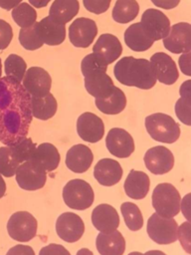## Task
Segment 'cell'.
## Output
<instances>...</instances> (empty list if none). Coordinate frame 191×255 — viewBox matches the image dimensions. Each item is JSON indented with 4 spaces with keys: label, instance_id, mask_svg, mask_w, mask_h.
I'll list each match as a JSON object with an SVG mask.
<instances>
[{
    "label": "cell",
    "instance_id": "cell-6",
    "mask_svg": "<svg viewBox=\"0 0 191 255\" xmlns=\"http://www.w3.org/2000/svg\"><path fill=\"white\" fill-rule=\"evenodd\" d=\"M38 228L37 219L28 211L13 213L7 222L9 236L19 242H28L36 236Z\"/></svg>",
    "mask_w": 191,
    "mask_h": 255
},
{
    "label": "cell",
    "instance_id": "cell-46",
    "mask_svg": "<svg viewBox=\"0 0 191 255\" xmlns=\"http://www.w3.org/2000/svg\"><path fill=\"white\" fill-rule=\"evenodd\" d=\"M151 2L158 8H162V9H173L175 8L180 0H151Z\"/></svg>",
    "mask_w": 191,
    "mask_h": 255
},
{
    "label": "cell",
    "instance_id": "cell-31",
    "mask_svg": "<svg viewBox=\"0 0 191 255\" xmlns=\"http://www.w3.org/2000/svg\"><path fill=\"white\" fill-rule=\"evenodd\" d=\"M139 12V5L136 0H116L112 9V19L125 24L136 18Z\"/></svg>",
    "mask_w": 191,
    "mask_h": 255
},
{
    "label": "cell",
    "instance_id": "cell-2",
    "mask_svg": "<svg viewBox=\"0 0 191 255\" xmlns=\"http://www.w3.org/2000/svg\"><path fill=\"white\" fill-rule=\"evenodd\" d=\"M145 128L148 134L156 141L173 143L180 136L179 125L168 115L155 113L145 118Z\"/></svg>",
    "mask_w": 191,
    "mask_h": 255
},
{
    "label": "cell",
    "instance_id": "cell-23",
    "mask_svg": "<svg viewBox=\"0 0 191 255\" xmlns=\"http://www.w3.org/2000/svg\"><path fill=\"white\" fill-rule=\"evenodd\" d=\"M93 160V152L91 148L85 144H76L67 151L66 165L70 170L76 173L87 171L91 167Z\"/></svg>",
    "mask_w": 191,
    "mask_h": 255
},
{
    "label": "cell",
    "instance_id": "cell-36",
    "mask_svg": "<svg viewBox=\"0 0 191 255\" xmlns=\"http://www.w3.org/2000/svg\"><path fill=\"white\" fill-rule=\"evenodd\" d=\"M36 23V22H35ZM19 42L21 46L28 51H35L40 49L44 43L37 33L36 25L27 28H21L19 32Z\"/></svg>",
    "mask_w": 191,
    "mask_h": 255
},
{
    "label": "cell",
    "instance_id": "cell-39",
    "mask_svg": "<svg viewBox=\"0 0 191 255\" xmlns=\"http://www.w3.org/2000/svg\"><path fill=\"white\" fill-rule=\"evenodd\" d=\"M174 110L181 123L186 126H191V98L180 97L175 104Z\"/></svg>",
    "mask_w": 191,
    "mask_h": 255
},
{
    "label": "cell",
    "instance_id": "cell-7",
    "mask_svg": "<svg viewBox=\"0 0 191 255\" xmlns=\"http://www.w3.org/2000/svg\"><path fill=\"white\" fill-rule=\"evenodd\" d=\"M156 77L150 62L146 59H133L127 74L126 86L141 90H149L156 84Z\"/></svg>",
    "mask_w": 191,
    "mask_h": 255
},
{
    "label": "cell",
    "instance_id": "cell-48",
    "mask_svg": "<svg viewBox=\"0 0 191 255\" xmlns=\"http://www.w3.org/2000/svg\"><path fill=\"white\" fill-rule=\"evenodd\" d=\"M180 97L182 98H191V81L187 80L185 81L179 90Z\"/></svg>",
    "mask_w": 191,
    "mask_h": 255
},
{
    "label": "cell",
    "instance_id": "cell-53",
    "mask_svg": "<svg viewBox=\"0 0 191 255\" xmlns=\"http://www.w3.org/2000/svg\"><path fill=\"white\" fill-rule=\"evenodd\" d=\"M76 255H94V253L88 248H82L77 252Z\"/></svg>",
    "mask_w": 191,
    "mask_h": 255
},
{
    "label": "cell",
    "instance_id": "cell-19",
    "mask_svg": "<svg viewBox=\"0 0 191 255\" xmlns=\"http://www.w3.org/2000/svg\"><path fill=\"white\" fill-rule=\"evenodd\" d=\"M95 53L107 66L116 61L122 53L120 41L112 34H102L93 47Z\"/></svg>",
    "mask_w": 191,
    "mask_h": 255
},
{
    "label": "cell",
    "instance_id": "cell-1",
    "mask_svg": "<svg viewBox=\"0 0 191 255\" xmlns=\"http://www.w3.org/2000/svg\"><path fill=\"white\" fill-rule=\"evenodd\" d=\"M32 120L31 97L23 85L0 77V141L13 145L27 137Z\"/></svg>",
    "mask_w": 191,
    "mask_h": 255
},
{
    "label": "cell",
    "instance_id": "cell-30",
    "mask_svg": "<svg viewBox=\"0 0 191 255\" xmlns=\"http://www.w3.org/2000/svg\"><path fill=\"white\" fill-rule=\"evenodd\" d=\"M95 104L105 115H117L125 109L126 97L119 88L114 87L111 95L104 99H96Z\"/></svg>",
    "mask_w": 191,
    "mask_h": 255
},
{
    "label": "cell",
    "instance_id": "cell-13",
    "mask_svg": "<svg viewBox=\"0 0 191 255\" xmlns=\"http://www.w3.org/2000/svg\"><path fill=\"white\" fill-rule=\"evenodd\" d=\"M56 231L58 236L69 243L77 242L85 232L83 219L76 213L65 212L56 221Z\"/></svg>",
    "mask_w": 191,
    "mask_h": 255
},
{
    "label": "cell",
    "instance_id": "cell-15",
    "mask_svg": "<svg viewBox=\"0 0 191 255\" xmlns=\"http://www.w3.org/2000/svg\"><path fill=\"white\" fill-rule=\"evenodd\" d=\"M150 65L156 80L164 85H173L179 78V72L173 59L163 52H157L150 58Z\"/></svg>",
    "mask_w": 191,
    "mask_h": 255
},
{
    "label": "cell",
    "instance_id": "cell-25",
    "mask_svg": "<svg viewBox=\"0 0 191 255\" xmlns=\"http://www.w3.org/2000/svg\"><path fill=\"white\" fill-rule=\"evenodd\" d=\"M114 84L106 73H96L85 77V88L95 99L107 98L114 90Z\"/></svg>",
    "mask_w": 191,
    "mask_h": 255
},
{
    "label": "cell",
    "instance_id": "cell-11",
    "mask_svg": "<svg viewBox=\"0 0 191 255\" xmlns=\"http://www.w3.org/2000/svg\"><path fill=\"white\" fill-rule=\"evenodd\" d=\"M15 178L22 189L33 191L44 187L47 180V172L28 160L18 166Z\"/></svg>",
    "mask_w": 191,
    "mask_h": 255
},
{
    "label": "cell",
    "instance_id": "cell-28",
    "mask_svg": "<svg viewBox=\"0 0 191 255\" xmlns=\"http://www.w3.org/2000/svg\"><path fill=\"white\" fill-rule=\"evenodd\" d=\"M58 104L55 97L49 93L44 97H31L32 116L41 121L53 118L57 112Z\"/></svg>",
    "mask_w": 191,
    "mask_h": 255
},
{
    "label": "cell",
    "instance_id": "cell-27",
    "mask_svg": "<svg viewBox=\"0 0 191 255\" xmlns=\"http://www.w3.org/2000/svg\"><path fill=\"white\" fill-rule=\"evenodd\" d=\"M126 46L135 52H143L150 49L154 41L147 35L140 22L131 24L124 32Z\"/></svg>",
    "mask_w": 191,
    "mask_h": 255
},
{
    "label": "cell",
    "instance_id": "cell-51",
    "mask_svg": "<svg viewBox=\"0 0 191 255\" xmlns=\"http://www.w3.org/2000/svg\"><path fill=\"white\" fill-rule=\"evenodd\" d=\"M128 255H166V254L160 250H149V251L145 252L144 254H142L140 252H131Z\"/></svg>",
    "mask_w": 191,
    "mask_h": 255
},
{
    "label": "cell",
    "instance_id": "cell-47",
    "mask_svg": "<svg viewBox=\"0 0 191 255\" xmlns=\"http://www.w3.org/2000/svg\"><path fill=\"white\" fill-rule=\"evenodd\" d=\"M190 193H188L182 200V202H180V209H182V212L183 214L185 215V217L187 218L188 221H190V216H189V213H190Z\"/></svg>",
    "mask_w": 191,
    "mask_h": 255
},
{
    "label": "cell",
    "instance_id": "cell-54",
    "mask_svg": "<svg viewBox=\"0 0 191 255\" xmlns=\"http://www.w3.org/2000/svg\"><path fill=\"white\" fill-rule=\"evenodd\" d=\"M2 75V63H1V59H0V77Z\"/></svg>",
    "mask_w": 191,
    "mask_h": 255
},
{
    "label": "cell",
    "instance_id": "cell-29",
    "mask_svg": "<svg viewBox=\"0 0 191 255\" xmlns=\"http://www.w3.org/2000/svg\"><path fill=\"white\" fill-rule=\"evenodd\" d=\"M79 10L78 0H55L50 7L49 16L62 24H66L77 16Z\"/></svg>",
    "mask_w": 191,
    "mask_h": 255
},
{
    "label": "cell",
    "instance_id": "cell-21",
    "mask_svg": "<svg viewBox=\"0 0 191 255\" xmlns=\"http://www.w3.org/2000/svg\"><path fill=\"white\" fill-rule=\"evenodd\" d=\"M92 222L99 232H110L119 226V216L109 204H99L92 212Z\"/></svg>",
    "mask_w": 191,
    "mask_h": 255
},
{
    "label": "cell",
    "instance_id": "cell-41",
    "mask_svg": "<svg viewBox=\"0 0 191 255\" xmlns=\"http://www.w3.org/2000/svg\"><path fill=\"white\" fill-rule=\"evenodd\" d=\"M111 0H83L85 8L94 14H102L109 8Z\"/></svg>",
    "mask_w": 191,
    "mask_h": 255
},
{
    "label": "cell",
    "instance_id": "cell-37",
    "mask_svg": "<svg viewBox=\"0 0 191 255\" xmlns=\"http://www.w3.org/2000/svg\"><path fill=\"white\" fill-rule=\"evenodd\" d=\"M20 163L13 156L8 145L0 147V174L5 177L15 175Z\"/></svg>",
    "mask_w": 191,
    "mask_h": 255
},
{
    "label": "cell",
    "instance_id": "cell-24",
    "mask_svg": "<svg viewBox=\"0 0 191 255\" xmlns=\"http://www.w3.org/2000/svg\"><path fill=\"white\" fill-rule=\"evenodd\" d=\"M96 246L100 255H122L125 250V240L117 230L99 232L96 236Z\"/></svg>",
    "mask_w": 191,
    "mask_h": 255
},
{
    "label": "cell",
    "instance_id": "cell-17",
    "mask_svg": "<svg viewBox=\"0 0 191 255\" xmlns=\"http://www.w3.org/2000/svg\"><path fill=\"white\" fill-rule=\"evenodd\" d=\"M77 131L83 140L95 143L102 138L104 125L99 117L87 112L78 118Z\"/></svg>",
    "mask_w": 191,
    "mask_h": 255
},
{
    "label": "cell",
    "instance_id": "cell-44",
    "mask_svg": "<svg viewBox=\"0 0 191 255\" xmlns=\"http://www.w3.org/2000/svg\"><path fill=\"white\" fill-rule=\"evenodd\" d=\"M179 67L186 76H191V52L183 53L179 57Z\"/></svg>",
    "mask_w": 191,
    "mask_h": 255
},
{
    "label": "cell",
    "instance_id": "cell-9",
    "mask_svg": "<svg viewBox=\"0 0 191 255\" xmlns=\"http://www.w3.org/2000/svg\"><path fill=\"white\" fill-rule=\"evenodd\" d=\"M96 34L97 26L90 18H77L69 27L70 42L78 48H88L94 42Z\"/></svg>",
    "mask_w": 191,
    "mask_h": 255
},
{
    "label": "cell",
    "instance_id": "cell-5",
    "mask_svg": "<svg viewBox=\"0 0 191 255\" xmlns=\"http://www.w3.org/2000/svg\"><path fill=\"white\" fill-rule=\"evenodd\" d=\"M177 228L178 224L173 217H162L155 212L147 221L146 231L155 243L165 245L177 240Z\"/></svg>",
    "mask_w": 191,
    "mask_h": 255
},
{
    "label": "cell",
    "instance_id": "cell-8",
    "mask_svg": "<svg viewBox=\"0 0 191 255\" xmlns=\"http://www.w3.org/2000/svg\"><path fill=\"white\" fill-rule=\"evenodd\" d=\"M165 49L173 54H183L191 51V25L180 22L170 26L168 35L162 39Z\"/></svg>",
    "mask_w": 191,
    "mask_h": 255
},
{
    "label": "cell",
    "instance_id": "cell-43",
    "mask_svg": "<svg viewBox=\"0 0 191 255\" xmlns=\"http://www.w3.org/2000/svg\"><path fill=\"white\" fill-rule=\"evenodd\" d=\"M39 255H71V254L63 245L52 243L47 246H44L40 250Z\"/></svg>",
    "mask_w": 191,
    "mask_h": 255
},
{
    "label": "cell",
    "instance_id": "cell-3",
    "mask_svg": "<svg viewBox=\"0 0 191 255\" xmlns=\"http://www.w3.org/2000/svg\"><path fill=\"white\" fill-rule=\"evenodd\" d=\"M181 197L171 183H159L152 192V206L162 217H174L180 211Z\"/></svg>",
    "mask_w": 191,
    "mask_h": 255
},
{
    "label": "cell",
    "instance_id": "cell-20",
    "mask_svg": "<svg viewBox=\"0 0 191 255\" xmlns=\"http://www.w3.org/2000/svg\"><path fill=\"white\" fill-rule=\"evenodd\" d=\"M122 173L121 165L111 158H102L98 160L94 168L95 178L103 186H112L119 182Z\"/></svg>",
    "mask_w": 191,
    "mask_h": 255
},
{
    "label": "cell",
    "instance_id": "cell-40",
    "mask_svg": "<svg viewBox=\"0 0 191 255\" xmlns=\"http://www.w3.org/2000/svg\"><path fill=\"white\" fill-rule=\"evenodd\" d=\"M177 239L180 241L183 249L190 254L191 253V224L190 221L183 222L177 228Z\"/></svg>",
    "mask_w": 191,
    "mask_h": 255
},
{
    "label": "cell",
    "instance_id": "cell-14",
    "mask_svg": "<svg viewBox=\"0 0 191 255\" xmlns=\"http://www.w3.org/2000/svg\"><path fill=\"white\" fill-rule=\"evenodd\" d=\"M146 168L153 174H164L169 172L174 165V156L170 149L157 145L149 148L144 154Z\"/></svg>",
    "mask_w": 191,
    "mask_h": 255
},
{
    "label": "cell",
    "instance_id": "cell-49",
    "mask_svg": "<svg viewBox=\"0 0 191 255\" xmlns=\"http://www.w3.org/2000/svg\"><path fill=\"white\" fill-rule=\"evenodd\" d=\"M21 2L22 0H0V8L5 10H11Z\"/></svg>",
    "mask_w": 191,
    "mask_h": 255
},
{
    "label": "cell",
    "instance_id": "cell-52",
    "mask_svg": "<svg viewBox=\"0 0 191 255\" xmlns=\"http://www.w3.org/2000/svg\"><path fill=\"white\" fill-rule=\"evenodd\" d=\"M5 192H6V183L2 175L0 174V198H2L5 195Z\"/></svg>",
    "mask_w": 191,
    "mask_h": 255
},
{
    "label": "cell",
    "instance_id": "cell-34",
    "mask_svg": "<svg viewBox=\"0 0 191 255\" xmlns=\"http://www.w3.org/2000/svg\"><path fill=\"white\" fill-rule=\"evenodd\" d=\"M4 70L6 76L21 83L27 70V64L22 57L16 54H10L5 60Z\"/></svg>",
    "mask_w": 191,
    "mask_h": 255
},
{
    "label": "cell",
    "instance_id": "cell-12",
    "mask_svg": "<svg viewBox=\"0 0 191 255\" xmlns=\"http://www.w3.org/2000/svg\"><path fill=\"white\" fill-rule=\"evenodd\" d=\"M147 35L155 42L165 38L170 30L168 17L157 9H147L143 12L140 21Z\"/></svg>",
    "mask_w": 191,
    "mask_h": 255
},
{
    "label": "cell",
    "instance_id": "cell-35",
    "mask_svg": "<svg viewBox=\"0 0 191 255\" xmlns=\"http://www.w3.org/2000/svg\"><path fill=\"white\" fill-rule=\"evenodd\" d=\"M11 149V152L15 159L21 164L25 161H28L31 159L35 148H36V143L32 140L30 137H25L19 142L13 144V145H8Z\"/></svg>",
    "mask_w": 191,
    "mask_h": 255
},
{
    "label": "cell",
    "instance_id": "cell-4",
    "mask_svg": "<svg viewBox=\"0 0 191 255\" xmlns=\"http://www.w3.org/2000/svg\"><path fill=\"white\" fill-rule=\"evenodd\" d=\"M63 199L68 207L76 210H85L94 203L95 193L87 181L76 178L68 181L64 186Z\"/></svg>",
    "mask_w": 191,
    "mask_h": 255
},
{
    "label": "cell",
    "instance_id": "cell-22",
    "mask_svg": "<svg viewBox=\"0 0 191 255\" xmlns=\"http://www.w3.org/2000/svg\"><path fill=\"white\" fill-rule=\"evenodd\" d=\"M60 158L59 150L54 144L50 142H43L36 146L30 161L39 168L49 172L58 167Z\"/></svg>",
    "mask_w": 191,
    "mask_h": 255
},
{
    "label": "cell",
    "instance_id": "cell-16",
    "mask_svg": "<svg viewBox=\"0 0 191 255\" xmlns=\"http://www.w3.org/2000/svg\"><path fill=\"white\" fill-rule=\"evenodd\" d=\"M105 145L108 151L119 158L128 157L134 151V141L128 131L120 128H110L106 138Z\"/></svg>",
    "mask_w": 191,
    "mask_h": 255
},
{
    "label": "cell",
    "instance_id": "cell-45",
    "mask_svg": "<svg viewBox=\"0 0 191 255\" xmlns=\"http://www.w3.org/2000/svg\"><path fill=\"white\" fill-rule=\"evenodd\" d=\"M6 255H35V252L31 246L18 244L10 248Z\"/></svg>",
    "mask_w": 191,
    "mask_h": 255
},
{
    "label": "cell",
    "instance_id": "cell-18",
    "mask_svg": "<svg viewBox=\"0 0 191 255\" xmlns=\"http://www.w3.org/2000/svg\"><path fill=\"white\" fill-rule=\"evenodd\" d=\"M38 35L44 44L57 46L62 44L66 39V24H62L51 16L43 18L40 22L35 23Z\"/></svg>",
    "mask_w": 191,
    "mask_h": 255
},
{
    "label": "cell",
    "instance_id": "cell-38",
    "mask_svg": "<svg viewBox=\"0 0 191 255\" xmlns=\"http://www.w3.org/2000/svg\"><path fill=\"white\" fill-rule=\"evenodd\" d=\"M107 70V65L104 64L95 53L88 54L81 63V71L84 77L96 74L105 73Z\"/></svg>",
    "mask_w": 191,
    "mask_h": 255
},
{
    "label": "cell",
    "instance_id": "cell-42",
    "mask_svg": "<svg viewBox=\"0 0 191 255\" xmlns=\"http://www.w3.org/2000/svg\"><path fill=\"white\" fill-rule=\"evenodd\" d=\"M13 38L11 25L3 19H0V50L6 49Z\"/></svg>",
    "mask_w": 191,
    "mask_h": 255
},
{
    "label": "cell",
    "instance_id": "cell-26",
    "mask_svg": "<svg viewBox=\"0 0 191 255\" xmlns=\"http://www.w3.org/2000/svg\"><path fill=\"white\" fill-rule=\"evenodd\" d=\"M150 180L148 175L143 171L131 169L124 181V191L132 199L144 198L149 190Z\"/></svg>",
    "mask_w": 191,
    "mask_h": 255
},
{
    "label": "cell",
    "instance_id": "cell-33",
    "mask_svg": "<svg viewBox=\"0 0 191 255\" xmlns=\"http://www.w3.org/2000/svg\"><path fill=\"white\" fill-rule=\"evenodd\" d=\"M125 225L131 231H137L143 226V217L138 206L132 202H123L120 206Z\"/></svg>",
    "mask_w": 191,
    "mask_h": 255
},
{
    "label": "cell",
    "instance_id": "cell-50",
    "mask_svg": "<svg viewBox=\"0 0 191 255\" xmlns=\"http://www.w3.org/2000/svg\"><path fill=\"white\" fill-rule=\"evenodd\" d=\"M50 1L51 0H29V3L34 8H39L40 9V8L46 7Z\"/></svg>",
    "mask_w": 191,
    "mask_h": 255
},
{
    "label": "cell",
    "instance_id": "cell-10",
    "mask_svg": "<svg viewBox=\"0 0 191 255\" xmlns=\"http://www.w3.org/2000/svg\"><path fill=\"white\" fill-rule=\"evenodd\" d=\"M23 87L30 97H44L50 93L52 79L50 74L40 67H31L26 70L22 80Z\"/></svg>",
    "mask_w": 191,
    "mask_h": 255
},
{
    "label": "cell",
    "instance_id": "cell-32",
    "mask_svg": "<svg viewBox=\"0 0 191 255\" xmlns=\"http://www.w3.org/2000/svg\"><path fill=\"white\" fill-rule=\"evenodd\" d=\"M12 18L18 26L27 28L35 24L37 20V12L30 4L21 2L12 9Z\"/></svg>",
    "mask_w": 191,
    "mask_h": 255
}]
</instances>
